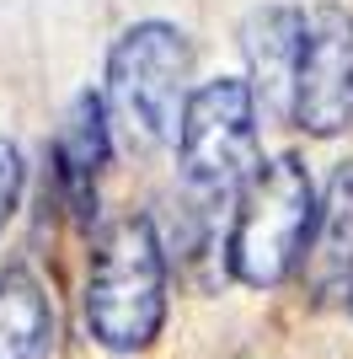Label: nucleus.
<instances>
[{"label": "nucleus", "mask_w": 353, "mask_h": 359, "mask_svg": "<svg viewBox=\"0 0 353 359\" xmlns=\"http://www.w3.org/2000/svg\"><path fill=\"white\" fill-rule=\"evenodd\" d=\"M316 182L300 156L257 161L235 188V225L225 241V263L247 290H279L310 257L316 236Z\"/></svg>", "instance_id": "nucleus-1"}, {"label": "nucleus", "mask_w": 353, "mask_h": 359, "mask_svg": "<svg viewBox=\"0 0 353 359\" xmlns=\"http://www.w3.org/2000/svg\"><path fill=\"white\" fill-rule=\"evenodd\" d=\"M193 91V43L172 22H134L107 54V129L129 150H161Z\"/></svg>", "instance_id": "nucleus-2"}, {"label": "nucleus", "mask_w": 353, "mask_h": 359, "mask_svg": "<svg viewBox=\"0 0 353 359\" xmlns=\"http://www.w3.org/2000/svg\"><path fill=\"white\" fill-rule=\"evenodd\" d=\"M166 322V247L145 215L102 231L86 273V327L107 354H139Z\"/></svg>", "instance_id": "nucleus-3"}, {"label": "nucleus", "mask_w": 353, "mask_h": 359, "mask_svg": "<svg viewBox=\"0 0 353 359\" xmlns=\"http://www.w3.org/2000/svg\"><path fill=\"white\" fill-rule=\"evenodd\" d=\"M176 172L193 204H225L235 188L263 161L257 145V107H251L247 81H204L188 91L182 118H176Z\"/></svg>", "instance_id": "nucleus-4"}, {"label": "nucleus", "mask_w": 353, "mask_h": 359, "mask_svg": "<svg viewBox=\"0 0 353 359\" xmlns=\"http://www.w3.org/2000/svg\"><path fill=\"white\" fill-rule=\"evenodd\" d=\"M289 123L316 140H332L353 123V11L338 0H316L300 11Z\"/></svg>", "instance_id": "nucleus-5"}, {"label": "nucleus", "mask_w": 353, "mask_h": 359, "mask_svg": "<svg viewBox=\"0 0 353 359\" xmlns=\"http://www.w3.org/2000/svg\"><path fill=\"white\" fill-rule=\"evenodd\" d=\"M241 54H247V91L257 107V123H289L300 11L294 6H257L241 22Z\"/></svg>", "instance_id": "nucleus-6"}, {"label": "nucleus", "mask_w": 353, "mask_h": 359, "mask_svg": "<svg viewBox=\"0 0 353 359\" xmlns=\"http://www.w3.org/2000/svg\"><path fill=\"white\" fill-rule=\"evenodd\" d=\"M107 150H113V129H107L102 97H75L70 118H64V129L54 140V166H59V188H64V198H70V210L81 220H91Z\"/></svg>", "instance_id": "nucleus-7"}, {"label": "nucleus", "mask_w": 353, "mask_h": 359, "mask_svg": "<svg viewBox=\"0 0 353 359\" xmlns=\"http://www.w3.org/2000/svg\"><path fill=\"white\" fill-rule=\"evenodd\" d=\"M54 348V306L27 269L0 273V359H48Z\"/></svg>", "instance_id": "nucleus-8"}, {"label": "nucleus", "mask_w": 353, "mask_h": 359, "mask_svg": "<svg viewBox=\"0 0 353 359\" xmlns=\"http://www.w3.org/2000/svg\"><path fill=\"white\" fill-rule=\"evenodd\" d=\"M310 252H316V273H321L326 290H338L348 300L353 316V166H342L326 204L316 210V236H310Z\"/></svg>", "instance_id": "nucleus-9"}, {"label": "nucleus", "mask_w": 353, "mask_h": 359, "mask_svg": "<svg viewBox=\"0 0 353 359\" xmlns=\"http://www.w3.org/2000/svg\"><path fill=\"white\" fill-rule=\"evenodd\" d=\"M22 182H27L22 150H16V140H6V135H0V231L11 225L16 204H22Z\"/></svg>", "instance_id": "nucleus-10"}]
</instances>
